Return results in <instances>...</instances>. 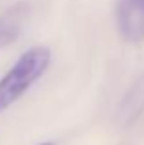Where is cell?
Segmentation results:
<instances>
[{
  "mask_svg": "<svg viewBox=\"0 0 144 145\" xmlns=\"http://www.w3.org/2000/svg\"><path fill=\"white\" fill-rule=\"evenodd\" d=\"M144 114V74L131 85L118 106V123L122 127H129Z\"/></svg>",
  "mask_w": 144,
  "mask_h": 145,
  "instance_id": "3",
  "label": "cell"
},
{
  "mask_svg": "<svg viewBox=\"0 0 144 145\" xmlns=\"http://www.w3.org/2000/svg\"><path fill=\"white\" fill-rule=\"evenodd\" d=\"M115 22L126 42H144V0H116Z\"/></svg>",
  "mask_w": 144,
  "mask_h": 145,
  "instance_id": "2",
  "label": "cell"
},
{
  "mask_svg": "<svg viewBox=\"0 0 144 145\" xmlns=\"http://www.w3.org/2000/svg\"><path fill=\"white\" fill-rule=\"evenodd\" d=\"M39 145H55L54 142H43V143H39Z\"/></svg>",
  "mask_w": 144,
  "mask_h": 145,
  "instance_id": "5",
  "label": "cell"
},
{
  "mask_svg": "<svg viewBox=\"0 0 144 145\" xmlns=\"http://www.w3.org/2000/svg\"><path fill=\"white\" fill-rule=\"evenodd\" d=\"M52 52L46 46H32L0 77V114L13 106L50 68Z\"/></svg>",
  "mask_w": 144,
  "mask_h": 145,
  "instance_id": "1",
  "label": "cell"
},
{
  "mask_svg": "<svg viewBox=\"0 0 144 145\" xmlns=\"http://www.w3.org/2000/svg\"><path fill=\"white\" fill-rule=\"evenodd\" d=\"M26 17H28V6L26 4H13L0 15V50L11 44L24 28Z\"/></svg>",
  "mask_w": 144,
  "mask_h": 145,
  "instance_id": "4",
  "label": "cell"
}]
</instances>
